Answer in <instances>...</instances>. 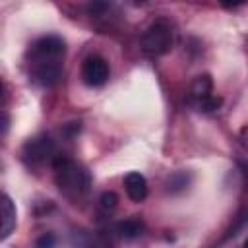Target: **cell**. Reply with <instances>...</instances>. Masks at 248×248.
<instances>
[{"label": "cell", "instance_id": "cell-1", "mask_svg": "<svg viewBox=\"0 0 248 248\" xmlns=\"http://www.w3.org/2000/svg\"><path fill=\"white\" fill-rule=\"evenodd\" d=\"M66 43L58 35L39 37L27 50L25 64L29 79L41 87H52L62 76Z\"/></svg>", "mask_w": 248, "mask_h": 248}, {"label": "cell", "instance_id": "cell-2", "mask_svg": "<svg viewBox=\"0 0 248 248\" xmlns=\"http://www.w3.org/2000/svg\"><path fill=\"white\" fill-rule=\"evenodd\" d=\"M52 170H54V182L58 190L72 202H79L81 198L87 196L89 186H91V176L85 167H81L78 161H74L68 155H56L52 161Z\"/></svg>", "mask_w": 248, "mask_h": 248}, {"label": "cell", "instance_id": "cell-3", "mask_svg": "<svg viewBox=\"0 0 248 248\" xmlns=\"http://www.w3.org/2000/svg\"><path fill=\"white\" fill-rule=\"evenodd\" d=\"M174 25L167 17H157L147 25V29L141 35V50L149 56H163L167 54L174 45Z\"/></svg>", "mask_w": 248, "mask_h": 248}, {"label": "cell", "instance_id": "cell-4", "mask_svg": "<svg viewBox=\"0 0 248 248\" xmlns=\"http://www.w3.org/2000/svg\"><path fill=\"white\" fill-rule=\"evenodd\" d=\"M56 145L50 140V136H35L27 140L21 147V161L31 169L41 167L45 163H50L56 159Z\"/></svg>", "mask_w": 248, "mask_h": 248}, {"label": "cell", "instance_id": "cell-5", "mask_svg": "<svg viewBox=\"0 0 248 248\" xmlns=\"http://www.w3.org/2000/svg\"><path fill=\"white\" fill-rule=\"evenodd\" d=\"M81 79L89 85V87H101L107 83L108 79V62L99 56H87L81 64Z\"/></svg>", "mask_w": 248, "mask_h": 248}, {"label": "cell", "instance_id": "cell-6", "mask_svg": "<svg viewBox=\"0 0 248 248\" xmlns=\"http://www.w3.org/2000/svg\"><path fill=\"white\" fill-rule=\"evenodd\" d=\"M124 188H126V194L132 202H143L147 198V180L143 174L140 172H128L124 176Z\"/></svg>", "mask_w": 248, "mask_h": 248}, {"label": "cell", "instance_id": "cell-7", "mask_svg": "<svg viewBox=\"0 0 248 248\" xmlns=\"http://www.w3.org/2000/svg\"><path fill=\"white\" fill-rule=\"evenodd\" d=\"M211 91H213V81H211V78H209L207 74L198 76V78L194 79V83H192V89H190V95H192V101L196 103V107H198L200 103H203L205 99H209V97H211Z\"/></svg>", "mask_w": 248, "mask_h": 248}, {"label": "cell", "instance_id": "cell-8", "mask_svg": "<svg viewBox=\"0 0 248 248\" xmlns=\"http://www.w3.org/2000/svg\"><path fill=\"white\" fill-rule=\"evenodd\" d=\"M16 227V207L10 196H2V238H8Z\"/></svg>", "mask_w": 248, "mask_h": 248}, {"label": "cell", "instance_id": "cell-9", "mask_svg": "<svg viewBox=\"0 0 248 248\" xmlns=\"http://www.w3.org/2000/svg\"><path fill=\"white\" fill-rule=\"evenodd\" d=\"M74 246L76 248H110V244L103 236H97L91 232H76Z\"/></svg>", "mask_w": 248, "mask_h": 248}, {"label": "cell", "instance_id": "cell-10", "mask_svg": "<svg viewBox=\"0 0 248 248\" xmlns=\"http://www.w3.org/2000/svg\"><path fill=\"white\" fill-rule=\"evenodd\" d=\"M141 231H143V223L140 219H126L116 225V232L122 238H136L141 234Z\"/></svg>", "mask_w": 248, "mask_h": 248}, {"label": "cell", "instance_id": "cell-11", "mask_svg": "<svg viewBox=\"0 0 248 248\" xmlns=\"http://www.w3.org/2000/svg\"><path fill=\"white\" fill-rule=\"evenodd\" d=\"M188 186V174L178 170V172H172L169 178H167V190L176 194V192H182L184 188Z\"/></svg>", "mask_w": 248, "mask_h": 248}, {"label": "cell", "instance_id": "cell-12", "mask_svg": "<svg viewBox=\"0 0 248 248\" xmlns=\"http://www.w3.org/2000/svg\"><path fill=\"white\" fill-rule=\"evenodd\" d=\"M99 202H101V207H103L105 211H112V209L118 205V196H116L114 192H105Z\"/></svg>", "mask_w": 248, "mask_h": 248}, {"label": "cell", "instance_id": "cell-13", "mask_svg": "<svg viewBox=\"0 0 248 248\" xmlns=\"http://www.w3.org/2000/svg\"><path fill=\"white\" fill-rule=\"evenodd\" d=\"M35 248H56V236L52 232H45L35 240Z\"/></svg>", "mask_w": 248, "mask_h": 248}, {"label": "cell", "instance_id": "cell-14", "mask_svg": "<svg viewBox=\"0 0 248 248\" xmlns=\"http://www.w3.org/2000/svg\"><path fill=\"white\" fill-rule=\"evenodd\" d=\"M221 97H215V95H211L209 99H205L203 103H200L198 105V108L200 110H203V112H211V110H217L219 107H221Z\"/></svg>", "mask_w": 248, "mask_h": 248}, {"label": "cell", "instance_id": "cell-15", "mask_svg": "<svg viewBox=\"0 0 248 248\" xmlns=\"http://www.w3.org/2000/svg\"><path fill=\"white\" fill-rule=\"evenodd\" d=\"M244 248H248V240H246V242H244Z\"/></svg>", "mask_w": 248, "mask_h": 248}]
</instances>
